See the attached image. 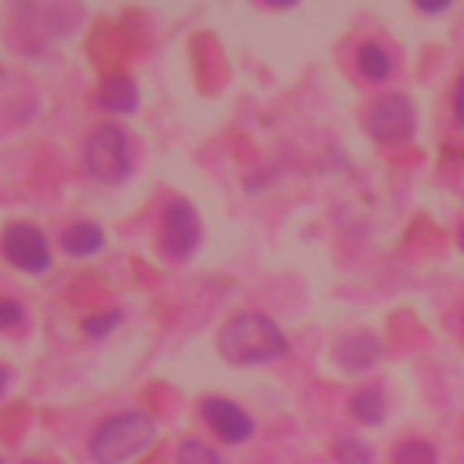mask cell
<instances>
[{
	"label": "cell",
	"mask_w": 464,
	"mask_h": 464,
	"mask_svg": "<svg viewBox=\"0 0 464 464\" xmlns=\"http://www.w3.org/2000/svg\"><path fill=\"white\" fill-rule=\"evenodd\" d=\"M218 352L236 366H265L286 359L290 341L265 312H239L218 330Z\"/></svg>",
	"instance_id": "obj_1"
},
{
	"label": "cell",
	"mask_w": 464,
	"mask_h": 464,
	"mask_svg": "<svg viewBox=\"0 0 464 464\" xmlns=\"http://www.w3.org/2000/svg\"><path fill=\"white\" fill-rule=\"evenodd\" d=\"M160 435L156 417H149L145 410H123L105 417L91 439H87V453L94 464H127L134 457H141Z\"/></svg>",
	"instance_id": "obj_2"
},
{
	"label": "cell",
	"mask_w": 464,
	"mask_h": 464,
	"mask_svg": "<svg viewBox=\"0 0 464 464\" xmlns=\"http://www.w3.org/2000/svg\"><path fill=\"white\" fill-rule=\"evenodd\" d=\"M83 167L102 185H120L130 174V138L116 123H98L83 145Z\"/></svg>",
	"instance_id": "obj_3"
},
{
	"label": "cell",
	"mask_w": 464,
	"mask_h": 464,
	"mask_svg": "<svg viewBox=\"0 0 464 464\" xmlns=\"http://www.w3.org/2000/svg\"><path fill=\"white\" fill-rule=\"evenodd\" d=\"M417 130V109L402 91L381 94L366 112V134L377 145H402Z\"/></svg>",
	"instance_id": "obj_4"
},
{
	"label": "cell",
	"mask_w": 464,
	"mask_h": 464,
	"mask_svg": "<svg viewBox=\"0 0 464 464\" xmlns=\"http://www.w3.org/2000/svg\"><path fill=\"white\" fill-rule=\"evenodd\" d=\"M0 254L7 265H14L18 272H29V276H44L51 268V246H47V236L29 225V221H14L4 228L0 236Z\"/></svg>",
	"instance_id": "obj_5"
},
{
	"label": "cell",
	"mask_w": 464,
	"mask_h": 464,
	"mask_svg": "<svg viewBox=\"0 0 464 464\" xmlns=\"http://www.w3.org/2000/svg\"><path fill=\"white\" fill-rule=\"evenodd\" d=\"M203 239V225H199V214L188 199H170L163 207V232H160V243H163V254L170 261H185L188 254H196Z\"/></svg>",
	"instance_id": "obj_6"
},
{
	"label": "cell",
	"mask_w": 464,
	"mask_h": 464,
	"mask_svg": "<svg viewBox=\"0 0 464 464\" xmlns=\"http://www.w3.org/2000/svg\"><path fill=\"white\" fill-rule=\"evenodd\" d=\"M199 410H203V420H207V428L221 439V442H228V446H239V442H246V439H254V417L243 410V406H236L232 399H221V395H207L203 402H199Z\"/></svg>",
	"instance_id": "obj_7"
},
{
	"label": "cell",
	"mask_w": 464,
	"mask_h": 464,
	"mask_svg": "<svg viewBox=\"0 0 464 464\" xmlns=\"http://www.w3.org/2000/svg\"><path fill=\"white\" fill-rule=\"evenodd\" d=\"M381 355H384L381 341H377L373 334H362V330L344 334V337L334 344V359H337V366L348 370V373H366V370H373V366L381 362Z\"/></svg>",
	"instance_id": "obj_8"
},
{
	"label": "cell",
	"mask_w": 464,
	"mask_h": 464,
	"mask_svg": "<svg viewBox=\"0 0 464 464\" xmlns=\"http://www.w3.org/2000/svg\"><path fill=\"white\" fill-rule=\"evenodd\" d=\"M98 105L105 112H120V116H130L138 105H141V94H138V83L130 76H105L98 83Z\"/></svg>",
	"instance_id": "obj_9"
},
{
	"label": "cell",
	"mask_w": 464,
	"mask_h": 464,
	"mask_svg": "<svg viewBox=\"0 0 464 464\" xmlns=\"http://www.w3.org/2000/svg\"><path fill=\"white\" fill-rule=\"evenodd\" d=\"M105 246V232L91 221H72L65 232H62V250L72 254V257H91Z\"/></svg>",
	"instance_id": "obj_10"
},
{
	"label": "cell",
	"mask_w": 464,
	"mask_h": 464,
	"mask_svg": "<svg viewBox=\"0 0 464 464\" xmlns=\"http://www.w3.org/2000/svg\"><path fill=\"white\" fill-rule=\"evenodd\" d=\"M348 413H352L359 424H366V428L381 424V420H384V392H381V384H362V388H355V392L348 395Z\"/></svg>",
	"instance_id": "obj_11"
},
{
	"label": "cell",
	"mask_w": 464,
	"mask_h": 464,
	"mask_svg": "<svg viewBox=\"0 0 464 464\" xmlns=\"http://www.w3.org/2000/svg\"><path fill=\"white\" fill-rule=\"evenodd\" d=\"M355 65H359L362 80H370V83H384V80L392 76V69H395L392 54H388V51H384L377 40L359 44V51H355Z\"/></svg>",
	"instance_id": "obj_12"
},
{
	"label": "cell",
	"mask_w": 464,
	"mask_h": 464,
	"mask_svg": "<svg viewBox=\"0 0 464 464\" xmlns=\"http://www.w3.org/2000/svg\"><path fill=\"white\" fill-rule=\"evenodd\" d=\"M392 464H439V450L428 439H402L392 450Z\"/></svg>",
	"instance_id": "obj_13"
},
{
	"label": "cell",
	"mask_w": 464,
	"mask_h": 464,
	"mask_svg": "<svg viewBox=\"0 0 464 464\" xmlns=\"http://www.w3.org/2000/svg\"><path fill=\"white\" fill-rule=\"evenodd\" d=\"M334 457H337V464H373V450L359 435H348V431H341L334 439Z\"/></svg>",
	"instance_id": "obj_14"
},
{
	"label": "cell",
	"mask_w": 464,
	"mask_h": 464,
	"mask_svg": "<svg viewBox=\"0 0 464 464\" xmlns=\"http://www.w3.org/2000/svg\"><path fill=\"white\" fill-rule=\"evenodd\" d=\"M174 464H225V460H221L218 450H210L207 442H199V439H185V442H178Z\"/></svg>",
	"instance_id": "obj_15"
},
{
	"label": "cell",
	"mask_w": 464,
	"mask_h": 464,
	"mask_svg": "<svg viewBox=\"0 0 464 464\" xmlns=\"http://www.w3.org/2000/svg\"><path fill=\"white\" fill-rule=\"evenodd\" d=\"M120 319H123V312H120V308H109V312L87 315V319H83V334H87V337H105L109 330H116V326H120Z\"/></svg>",
	"instance_id": "obj_16"
},
{
	"label": "cell",
	"mask_w": 464,
	"mask_h": 464,
	"mask_svg": "<svg viewBox=\"0 0 464 464\" xmlns=\"http://www.w3.org/2000/svg\"><path fill=\"white\" fill-rule=\"evenodd\" d=\"M22 304L18 301H11V297H0V330H11V326H18L22 323Z\"/></svg>",
	"instance_id": "obj_17"
},
{
	"label": "cell",
	"mask_w": 464,
	"mask_h": 464,
	"mask_svg": "<svg viewBox=\"0 0 464 464\" xmlns=\"http://www.w3.org/2000/svg\"><path fill=\"white\" fill-rule=\"evenodd\" d=\"M453 116H457V127H464V76L457 80V91H453Z\"/></svg>",
	"instance_id": "obj_18"
},
{
	"label": "cell",
	"mask_w": 464,
	"mask_h": 464,
	"mask_svg": "<svg viewBox=\"0 0 464 464\" xmlns=\"http://www.w3.org/2000/svg\"><path fill=\"white\" fill-rule=\"evenodd\" d=\"M450 4L446 0H439V4H417V11H428V14H439V11H446Z\"/></svg>",
	"instance_id": "obj_19"
},
{
	"label": "cell",
	"mask_w": 464,
	"mask_h": 464,
	"mask_svg": "<svg viewBox=\"0 0 464 464\" xmlns=\"http://www.w3.org/2000/svg\"><path fill=\"white\" fill-rule=\"evenodd\" d=\"M7 381H11V370L0 362V399H4V392H7Z\"/></svg>",
	"instance_id": "obj_20"
},
{
	"label": "cell",
	"mask_w": 464,
	"mask_h": 464,
	"mask_svg": "<svg viewBox=\"0 0 464 464\" xmlns=\"http://www.w3.org/2000/svg\"><path fill=\"white\" fill-rule=\"evenodd\" d=\"M25 464H47V460H36V457H33V460H25Z\"/></svg>",
	"instance_id": "obj_21"
},
{
	"label": "cell",
	"mask_w": 464,
	"mask_h": 464,
	"mask_svg": "<svg viewBox=\"0 0 464 464\" xmlns=\"http://www.w3.org/2000/svg\"><path fill=\"white\" fill-rule=\"evenodd\" d=\"M460 250H464V225H460Z\"/></svg>",
	"instance_id": "obj_22"
},
{
	"label": "cell",
	"mask_w": 464,
	"mask_h": 464,
	"mask_svg": "<svg viewBox=\"0 0 464 464\" xmlns=\"http://www.w3.org/2000/svg\"><path fill=\"white\" fill-rule=\"evenodd\" d=\"M0 464H4V460H0Z\"/></svg>",
	"instance_id": "obj_23"
}]
</instances>
